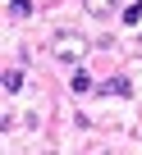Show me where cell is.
<instances>
[{
  "label": "cell",
  "mask_w": 142,
  "mask_h": 155,
  "mask_svg": "<svg viewBox=\"0 0 142 155\" xmlns=\"http://www.w3.org/2000/svg\"><path fill=\"white\" fill-rule=\"evenodd\" d=\"M28 14H32L28 0H9V18H28Z\"/></svg>",
  "instance_id": "cell-6"
},
{
  "label": "cell",
  "mask_w": 142,
  "mask_h": 155,
  "mask_svg": "<svg viewBox=\"0 0 142 155\" xmlns=\"http://www.w3.org/2000/svg\"><path fill=\"white\" fill-rule=\"evenodd\" d=\"M87 9H92V18H101V14L115 9V0H87Z\"/></svg>",
  "instance_id": "cell-4"
},
{
  "label": "cell",
  "mask_w": 142,
  "mask_h": 155,
  "mask_svg": "<svg viewBox=\"0 0 142 155\" xmlns=\"http://www.w3.org/2000/svg\"><path fill=\"white\" fill-rule=\"evenodd\" d=\"M87 50H92V41L83 32H55V59L60 64H78V59H87Z\"/></svg>",
  "instance_id": "cell-1"
},
{
  "label": "cell",
  "mask_w": 142,
  "mask_h": 155,
  "mask_svg": "<svg viewBox=\"0 0 142 155\" xmlns=\"http://www.w3.org/2000/svg\"><path fill=\"white\" fill-rule=\"evenodd\" d=\"M74 91H78V96H83V91H92V73H83V68L74 73Z\"/></svg>",
  "instance_id": "cell-5"
},
{
  "label": "cell",
  "mask_w": 142,
  "mask_h": 155,
  "mask_svg": "<svg viewBox=\"0 0 142 155\" xmlns=\"http://www.w3.org/2000/svg\"><path fill=\"white\" fill-rule=\"evenodd\" d=\"M101 91H106V96H128V91H133V82H128L124 73H119V78H110V82H106Z\"/></svg>",
  "instance_id": "cell-2"
},
{
  "label": "cell",
  "mask_w": 142,
  "mask_h": 155,
  "mask_svg": "<svg viewBox=\"0 0 142 155\" xmlns=\"http://www.w3.org/2000/svg\"><path fill=\"white\" fill-rule=\"evenodd\" d=\"M137 18H142V0H137V5H128V9H124V23H137Z\"/></svg>",
  "instance_id": "cell-7"
},
{
  "label": "cell",
  "mask_w": 142,
  "mask_h": 155,
  "mask_svg": "<svg viewBox=\"0 0 142 155\" xmlns=\"http://www.w3.org/2000/svg\"><path fill=\"white\" fill-rule=\"evenodd\" d=\"M19 87H23V68H5V91L19 96Z\"/></svg>",
  "instance_id": "cell-3"
}]
</instances>
